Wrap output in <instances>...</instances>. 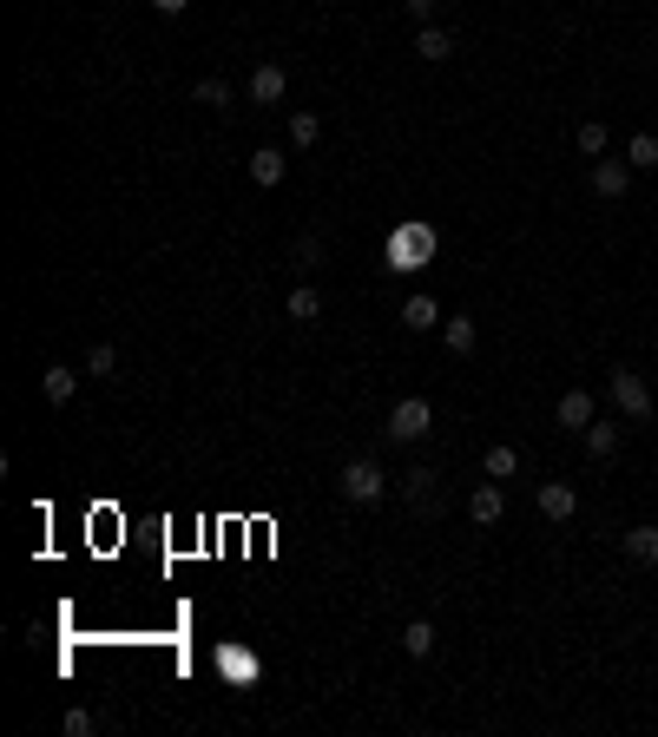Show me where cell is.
<instances>
[{"label": "cell", "mask_w": 658, "mask_h": 737, "mask_svg": "<svg viewBox=\"0 0 658 737\" xmlns=\"http://www.w3.org/2000/svg\"><path fill=\"white\" fill-rule=\"evenodd\" d=\"M606 395H612V408H619L626 422H652V382H645L639 369H612Z\"/></svg>", "instance_id": "3"}, {"label": "cell", "mask_w": 658, "mask_h": 737, "mask_svg": "<svg viewBox=\"0 0 658 737\" xmlns=\"http://www.w3.org/2000/svg\"><path fill=\"white\" fill-rule=\"evenodd\" d=\"M191 99H198V106H211V112H231V79H198V86H191Z\"/></svg>", "instance_id": "21"}, {"label": "cell", "mask_w": 658, "mask_h": 737, "mask_svg": "<svg viewBox=\"0 0 658 737\" xmlns=\"http://www.w3.org/2000/svg\"><path fill=\"white\" fill-rule=\"evenodd\" d=\"M283 316H297V323H316V316H323V297H316L310 283H297V290L283 297Z\"/></svg>", "instance_id": "20"}, {"label": "cell", "mask_w": 658, "mask_h": 737, "mask_svg": "<svg viewBox=\"0 0 658 737\" xmlns=\"http://www.w3.org/2000/svg\"><path fill=\"white\" fill-rule=\"evenodd\" d=\"M402 494H408V507L415 514H441V487H435V468H408V481H402Z\"/></svg>", "instance_id": "6"}, {"label": "cell", "mask_w": 658, "mask_h": 737, "mask_svg": "<svg viewBox=\"0 0 658 737\" xmlns=\"http://www.w3.org/2000/svg\"><path fill=\"white\" fill-rule=\"evenodd\" d=\"M297 264H303V270L323 264V237H316V231H303V237H297Z\"/></svg>", "instance_id": "26"}, {"label": "cell", "mask_w": 658, "mask_h": 737, "mask_svg": "<svg viewBox=\"0 0 658 737\" xmlns=\"http://www.w3.org/2000/svg\"><path fill=\"white\" fill-rule=\"evenodd\" d=\"M316 139H323V119H316V112H290V145H297V152H310Z\"/></svg>", "instance_id": "23"}, {"label": "cell", "mask_w": 658, "mask_h": 737, "mask_svg": "<svg viewBox=\"0 0 658 737\" xmlns=\"http://www.w3.org/2000/svg\"><path fill=\"white\" fill-rule=\"evenodd\" d=\"M382 264L389 270H402V277H415V270H428L435 264V224H395L389 231V251H382Z\"/></svg>", "instance_id": "1"}, {"label": "cell", "mask_w": 658, "mask_h": 737, "mask_svg": "<svg viewBox=\"0 0 658 737\" xmlns=\"http://www.w3.org/2000/svg\"><path fill=\"white\" fill-rule=\"evenodd\" d=\"M435 7H441V0H408V20H415V27H428V20H435Z\"/></svg>", "instance_id": "28"}, {"label": "cell", "mask_w": 658, "mask_h": 737, "mask_svg": "<svg viewBox=\"0 0 658 737\" xmlns=\"http://www.w3.org/2000/svg\"><path fill=\"white\" fill-rule=\"evenodd\" d=\"M441 343L455 349V356H468L481 336H474V316H441Z\"/></svg>", "instance_id": "18"}, {"label": "cell", "mask_w": 658, "mask_h": 737, "mask_svg": "<svg viewBox=\"0 0 658 737\" xmlns=\"http://www.w3.org/2000/svg\"><path fill=\"white\" fill-rule=\"evenodd\" d=\"M402 323H408V330H435V323H441V303L428 297V290H415V297L402 303Z\"/></svg>", "instance_id": "13"}, {"label": "cell", "mask_w": 658, "mask_h": 737, "mask_svg": "<svg viewBox=\"0 0 658 737\" xmlns=\"http://www.w3.org/2000/svg\"><path fill=\"white\" fill-rule=\"evenodd\" d=\"M428 428H435V402H428V395H402V402L389 408L382 435H389V441H422Z\"/></svg>", "instance_id": "4"}, {"label": "cell", "mask_w": 658, "mask_h": 737, "mask_svg": "<svg viewBox=\"0 0 658 737\" xmlns=\"http://www.w3.org/2000/svg\"><path fill=\"white\" fill-rule=\"evenodd\" d=\"M283 86H290V79H283V66H277V60L251 66V106H277V99H283Z\"/></svg>", "instance_id": "10"}, {"label": "cell", "mask_w": 658, "mask_h": 737, "mask_svg": "<svg viewBox=\"0 0 658 737\" xmlns=\"http://www.w3.org/2000/svg\"><path fill=\"white\" fill-rule=\"evenodd\" d=\"M501 514H507V501H501V481H481V487L468 494V520H474V527H494Z\"/></svg>", "instance_id": "9"}, {"label": "cell", "mask_w": 658, "mask_h": 737, "mask_svg": "<svg viewBox=\"0 0 658 737\" xmlns=\"http://www.w3.org/2000/svg\"><path fill=\"white\" fill-rule=\"evenodd\" d=\"M593 191H599V198H626V191H632V165H626V158H599V165H593Z\"/></svg>", "instance_id": "8"}, {"label": "cell", "mask_w": 658, "mask_h": 737, "mask_svg": "<svg viewBox=\"0 0 658 737\" xmlns=\"http://www.w3.org/2000/svg\"><path fill=\"white\" fill-rule=\"evenodd\" d=\"M586 455H593V461L619 455V422H586Z\"/></svg>", "instance_id": "15"}, {"label": "cell", "mask_w": 658, "mask_h": 737, "mask_svg": "<svg viewBox=\"0 0 658 737\" xmlns=\"http://www.w3.org/2000/svg\"><path fill=\"white\" fill-rule=\"evenodd\" d=\"M185 7H191V0H152V14H165V20H178Z\"/></svg>", "instance_id": "29"}, {"label": "cell", "mask_w": 658, "mask_h": 737, "mask_svg": "<svg viewBox=\"0 0 658 737\" xmlns=\"http://www.w3.org/2000/svg\"><path fill=\"white\" fill-rule=\"evenodd\" d=\"M586 422H593V395H586V389H566L560 395V428H580V435H586Z\"/></svg>", "instance_id": "14"}, {"label": "cell", "mask_w": 658, "mask_h": 737, "mask_svg": "<svg viewBox=\"0 0 658 737\" xmlns=\"http://www.w3.org/2000/svg\"><path fill=\"white\" fill-rule=\"evenodd\" d=\"M336 487H343V501H356V507H376L382 494H389V468H382L376 455H356V461L343 468V481H336Z\"/></svg>", "instance_id": "2"}, {"label": "cell", "mask_w": 658, "mask_h": 737, "mask_svg": "<svg viewBox=\"0 0 658 737\" xmlns=\"http://www.w3.org/2000/svg\"><path fill=\"white\" fill-rule=\"evenodd\" d=\"M251 178H257V185H283V152H277V145H257V152H251Z\"/></svg>", "instance_id": "17"}, {"label": "cell", "mask_w": 658, "mask_h": 737, "mask_svg": "<svg viewBox=\"0 0 658 737\" xmlns=\"http://www.w3.org/2000/svg\"><path fill=\"white\" fill-rule=\"evenodd\" d=\"M481 474H487V481H514V474H520V448H514V441H494V448L481 455Z\"/></svg>", "instance_id": "12"}, {"label": "cell", "mask_w": 658, "mask_h": 737, "mask_svg": "<svg viewBox=\"0 0 658 737\" xmlns=\"http://www.w3.org/2000/svg\"><path fill=\"white\" fill-rule=\"evenodd\" d=\"M66 737H93V711H66Z\"/></svg>", "instance_id": "27"}, {"label": "cell", "mask_w": 658, "mask_h": 737, "mask_svg": "<svg viewBox=\"0 0 658 737\" xmlns=\"http://www.w3.org/2000/svg\"><path fill=\"white\" fill-rule=\"evenodd\" d=\"M626 165H632V172H658V132H632V139H626Z\"/></svg>", "instance_id": "16"}, {"label": "cell", "mask_w": 658, "mask_h": 737, "mask_svg": "<svg viewBox=\"0 0 658 737\" xmlns=\"http://www.w3.org/2000/svg\"><path fill=\"white\" fill-rule=\"evenodd\" d=\"M86 376H99V382L119 376V349H112V343H93V349H86Z\"/></svg>", "instance_id": "24"}, {"label": "cell", "mask_w": 658, "mask_h": 737, "mask_svg": "<svg viewBox=\"0 0 658 737\" xmlns=\"http://www.w3.org/2000/svg\"><path fill=\"white\" fill-rule=\"evenodd\" d=\"M626 560L658 566V527H626Z\"/></svg>", "instance_id": "19"}, {"label": "cell", "mask_w": 658, "mask_h": 737, "mask_svg": "<svg viewBox=\"0 0 658 737\" xmlns=\"http://www.w3.org/2000/svg\"><path fill=\"white\" fill-rule=\"evenodd\" d=\"M573 145H580L586 158H606V126H599V119H586V126L573 132Z\"/></svg>", "instance_id": "25"}, {"label": "cell", "mask_w": 658, "mask_h": 737, "mask_svg": "<svg viewBox=\"0 0 658 737\" xmlns=\"http://www.w3.org/2000/svg\"><path fill=\"white\" fill-rule=\"evenodd\" d=\"M402 652H408V659H428V652H435V626H428V619H408Z\"/></svg>", "instance_id": "22"}, {"label": "cell", "mask_w": 658, "mask_h": 737, "mask_svg": "<svg viewBox=\"0 0 658 737\" xmlns=\"http://www.w3.org/2000/svg\"><path fill=\"white\" fill-rule=\"evenodd\" d=\"M40 389H47L53 408H66V402L79 395V369H66V362H47V369H40Z\"/></svg>", "instance_id": "11"}, {"label": "cell", "mask_w": 658, "mask_h": 737, "mask_svg": "<svg viewBox=\"0 0 658 737\" xmlns=\"http://www.w3.org/2000/svg\"><path fill=\"white\" fill-rule=\"evenodd\" d=\"M408 53H415V60H428V66H441V60H448V53H455V33H448V27H435V20H428V27H415V40H408Z\"/></svg>", "instance_id": "7"}, {"label": "cell", "mask_w": 658, "mask_h": 737, "mask_svg": "<svg viewBox=\"0 0 658 737\" xmlns=\"http://www.w3.org/2000/svg\"><path fill=\"white\" fill-rule=\"evenodd\" d=\"M533 507H540V520H573L580 514V494H573V481H540V494H533Z\"/></svg>", "instance_id": "5"}]
</instances>
